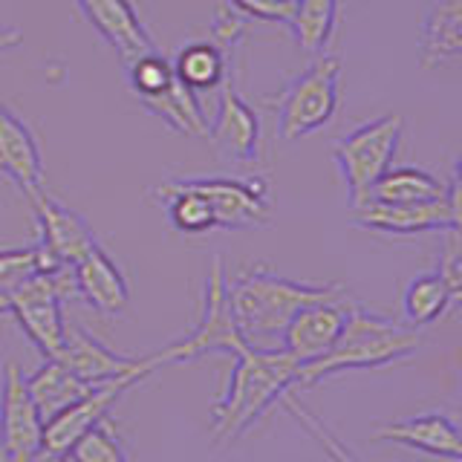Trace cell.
Returning a JSON list of instances; mask_svg holds the SVG:
<instances>
[{"label":"cell","mask_w":462,"mask_h":462,"mask_svg":"<svg viewBox=\"0 0 462 462\" xmlns=\"http://www.w3.org/2000/svg\"><path fill=\"white\" fill-rule=\"evenodd\" d=\"M23 382L43 422H50L52 416L67 411L72 402H79L93 387L81 382L76 373H69L58 358H43V365Z\"/></svg>","instance_id":"44dd1931"},{"label":"cell","mask_w":462,"mask_h":462,"mask_svg":"<svg viewBox=\"0 0 462 462\" xmlns=\"http://www.w3.org/2000/svg\"><path fill=\"white\" fill-rule=\"evenodd\" d=\"M375 442H396L413 451H422L430 457H439L448 462H459L462 457V439L459 428L448 413L442 411H428L402 422H387L382 428H375L373 433Z\"/></svg>","instance_id":"e0dca14e"},{"label":"cell","mask_w":462,"mask_h":462,"mask_svg":"<svg viewBox=\"0 0 462 462\" xmlns=\"http://www.w3.org/2000/svg\"><path fill=\"white\" fill-rule=\"evenodd\" d=\"M142 379H148V375H122V379H113L105 384H93L79 402H72L67 411L52 416L50 422H43V445L67 454L87 430L96 428L98 422H105L113 404L119 402L127 390H134Z\"/></svg>","instance_id":"9a60e30c"},{"label":"cell","mask_w":462,"mask_h":462,"mask_svg":"<svg viewBox=\"0 0 462 462\" xmlns=\"http://www.w3.org/2000/svg\"><path fill=\"white\" fill-rule=\"evenodd\" d=\"M76 298L72 266H58L50 272H32L14 289H9V315L38 346L43 358H55L64 344V300Z\"/></svg>","instance_id":"5b68a950"},{"label":"cell","mask_w":462,"mask_h":462,"mask_svg":"<svg viewBox=\"0 0 462 462\" xmlns=\"http://www.w3.org/2000/svg\"><path fill=\"white\" fill-rule=\"evenodd\" d=\"M245 29H249V18H245L243 12H237L235 6L228 4H220L214 9V21H211V35L226 55H235L240 38L245 35Z\"/></svg>","instance_id":"f546056e"},{"label":"cell","mask_w":462,"mask_h":462,"mask_svg":"<svg viewBox=\"0 0 462 462\" xmlns=\"http://www.w3.org/2000/svg\"><path fill=\"white\" fill-rule=\"evenodd\" d=\"M341 69L338 55H318L278 93L274 125H278L281 142L312 136L336 119L341 101Z\"/></svg>","instance_id":"277c9868"},{"label":"cell","mask_w":462,"mask_h":462,"mask_svg":"<svg viewBox=\"0 0 462 462\" xmlns=\"http://www.w3.org/2000/svg\"><path fill=\"white\" fill-rule=\"evenodd\" d=\"M462 52V0H439L433 4L422 29V67L437 69L459 61Z\"/></svg>","instance_id":"ffe728a7"},{"label":"cell","mask_w":462,"mask_h":462,"mask_svg":"<svg viewBox=\"0 0 462 462\" xmlns=\"http://www.w3.org/2000/svg\"><path fill=\"white\" fill-rule=\"evenodd\" d=\"M281 402H283V408H286L289 413H292V416L298 419V422L312 433V437L318 439V445H321L332 459H336V462H361V459L350 451V448H346V445L336 437V433H332L329 428H324V422H318L315 413H310L307 408H303V404L292 396V390H289V393H286Z\"/></svg>","instance_id":"f1b7e54d"},{"label":"cell","mask_w":462,"mask_h":462,"mask_svg":"<svg viewBox=\"0 0 462 462\" xmlns=\"http://www.w3.org/2000/svg\"><path fill=\"white\" fill-rule=\"evenodd\" d=\"M72 281H76V298H81L87 307L101 315L125 312L130 300L127 278L98 243L72 263Z\"/></svg>","instance_id":"ac0fdd59"},{"label":"cell","mask_w":462,"mask_h":462,"mask_svg":"<svg viewBox=\"0 0 462 462\" xmlns=\"http://www.w3.org/2000/svg\"><path fill=\"white\" fill-rule=\"evenodd\" d=\"M67 457L72 462H127V451L119 433L110 425V419L90 428L84 437L69 448Z\"/></svg>","instance_id":"83f0119b"},{"label":"cell","mask_w":462,"mask_h":462,"mask_svg":"<svg viewBox=\"0 0 462 462\" xmlns=\"http://www.w3.org/2000/svg\"><path fill=\"white\" fill-rule=\"evenodd\" d=\"M142 105H144V110L159 116L168 127H173L182 136H206L208 134V119L199 107L197 93L188 90L177 76H173V84L162 96L142 101Z\"/></svg>","instance_id":"d4e9b609"},{"label":"cell","mask_w":462,"mask_h":462,"mask_svg":"<svg viewBox=\"0 0 462 462\" xmlns=\"http://www.w3.org/2000/svg\"><path fill=\"white\" fill-rule=\"evenodd\" d=\"M459 202H462V188H459V165H454L451 182H448V194L442 199H428V202H373L365 199L350 208L353 223L370 231H382V235H396V237H411V235H425V231H448L459 228Z\"/></svg>","instance_id":"ba28073f"},{"label":"cell","mask_w":462,"mask_h":462,"mask_svg":"<svg viewBox=\"0 0 462 462\" xmlns=\"http://www.w3.org/2000/svg\"><path fill=\"white\" fill-rule=\"evenodd\" d=\"M211 144L226 162L252 165L260 159V144H263V130H260V116L245 101L231 81L220 84V98H217V116L208 125Z\"/></svg>","instance_id":"7c38bea8"},{"label":"cell","mask_w":462,"mask_h":462,"mask_svg":"<svg viewBox=\"0 0 462 462\" xmlns=\"http://www.w3.org/2000/svg\"><path fill=\"white\" fill-rule=\"evenodd\" d=\"M206 194L217 214V228H252L266 226L272 217V194L266 180H231V177H194L188 180Z\"/></svg>","instance_id":"4fadbf2b"},{"label":"cell","mask_w":462,"mask_h":462,"mask_svg":"<svg viewBox=\"0 0 462 462\" xmlns=\"http://www.w3.org/2000/svg\"><path fill=\"white\" fill-rule=\"evenodd\" d=\"M228 384L211 408V439L235 442L243 437L274 402L295 390L298 361L283 346H249L235 356Z\"/></svg>","instance_id":"6da1fadb"},{"label":"cell","mask_w":462,"mask_h":462,"mask_svg":"<svg viewBox=\"0 0 462 462\" xmlns=\"http://www.w3.org/2000/svg\"><path fill=\"white\" fill-rule=\"evenodd\" d=\"M0 173L18 185L23 194L43 185V159L38 139L4 101H0Z\"/></svg>","instance_id":"d6986e66"},{"label":"cell","mask_w":462,"mask_h":462,"mask_svg":"<svg viewBox=\"0 0 462 462\" xmlns=\"http://www.w3.org/2000/svg\"><path fill=\"white\" fill-rule=\"evenodd\" d=\"M171 64H173V76L194 93L220 90V84L228 76V55L211 41L188 43V47L177 52Z\"/></svg>","instance_id":"7402d4cb"},{"label":"cell","mask_w":462,"mask_h":462,"mask_svg":"<svg viewBox=\"0 0 462 462\" xmlns=\"http://www.w3.org/2000/svg\"><path fill=\"white\" fill-rule=\"evenodd\" d=\"M448 194V182L433 177L422 168H393L390 165L365 199L373 202H428L442 199Z\"/></svg>","instance_id":"603a6c76"},{"label":"cell","mask_w":462,"mask_h":462,"mask_svg":"<svg viewBox=\"0 0 462 462\" xmlns=\"http://www.w3.org/2000/svg\"><path fill=\"white\" fill-rule=\"evenodd\" d=\"M341 0H298L289 29L298 47L310 55H324L338 26Z\"/></svg>","instance_id":"cb8c5ba5"},{"label":"cell","mask_w":462,"mask_h":462,"mask_svg":"<svg viewBox=\"0 0 462 462\" xmlns=\"http://www.w3.org/2000/svg\"><path fill=\"white\" fill-rule=\"evenodd\" d=\"M76 6L84 21L96 29V35L122 55V61L156 50L148 26L142 23L130 0H76Z\"/></svg>","instance_id":"2e32d148"},{"label":"cell","mask_w":462,"mask_h":462,"mask_svg":"<svg viewBox=\"0 0 462 462\" xmlns=\"http://www.w3.org/2000/svg\"><path fill=\"white\" fill-rule=\"evenodd\" d=\"M223 4L235 6L252 21H266V23H283L289 26L298 0H223Z\"/></svg>","instance_id":"4dcf8cb0"},{"label":"cell","mask_w":462,"mask_h":462,"mask_svg":"<svg viewBox=\"0 0 462 462\" xmlns=\"http://www.w3.org/2000/svg\"><path fill=\"white\" fill-rule=\"evenodd\" d=\"M26 462H69V457L64 451H55V448H50V445H41Z\"/></svg>","instance_id":"d6a6232c"},{"label":"cell","mask_w":462,"mask_h":462,"mask_svg":"<svg viewBox=\"0 0 462 462\" xmlns=\"http://www.w3.org/2000/svg\"><path fill=\"white\" fill-rule=\"evenodd\" d=\"M127 64V84L130 93L139 96L142 101H151L162 96L173 84V64L159 50H148L136 58H130Z\"/></svg>","instance_id":"4316f807"},{"label":"cell","mask_w":462,"mask_h":462,"mask_svg":"<svg viewBox=\"0 0 462 462\" xmlns=\"http://www.w3.org/2000/svg\"><path fill=\"white\" fill-rule=\"evenodd\" d=\"M0 315H9V292L0 289Z\"/></svg>","instance_id":"e575fe53"},{"label":"cell","mask_w":462,"mask_h":462,"mask_svg":"<svg viewBox=\"0 0 462 462\" xmlns=\"http://www.w3.org/2000/svg\"><path fill=\"white\" fill-rule=\"evenodd\" d=\"M55 358L87 384H105L113 379H122V375H151L162 367L156 353L142 356V358L139 356H122V353L110 350L107 344H101L87 329L69 327V324L64 332L61 353H58Z\"/></svg>","instance_id":"9c48e42d"},{"label":"cell","mask_w":462,"mask_h":462,"mask_svg":"<svg viewBox=\"0 0 462 462\" xmlns=\"http://www.w3.org/2000/svg\"><path fill=\"white\" fill-rule=\"evenodd\" d=\"M341 295H346L341 283H300L281 278L266 266H249L228 281L231 312L249 346H269L283 336L286 324L298 310Z\"/></svg>","instance_id":"7a4b0ae2"},{"label":"cell","mask_w":462,"mask_h":462,"mask_svg":"<svg viewBox=\"0 0 462 462\" xmlns=\"http://www.w3.org/2000/svg\"><path fill=\"white\" fill-rule=\"evenodd\" d=\"M353 303L356 300H350V295H341L329 300H315L310 307L298 310L292 315V321L283 329L281 346L298 361V365L321 358L324 353L332 350V344L338 341Z\"/></svg>","instance_id":"5bb4252c"},{"label":"cell","mask_w":462,"mask_h":462,"mask_svg":"<svg viewBox=\"0 0 462 462\" xmlns=\"http://www.w3.org/2000/svg\"><path fill=\"white\" fill-rule=\"evenodd\" d=\"M26 199L38 223L35 245L55 266H72L81 254H87L96 245V235H93V228L84 223V217L61 206L52 194H47L43 185L26 191Z\"/></svg>","instance_id":"8fae6325"},{"label":"cell","mask_w":462,"mask_h":462,"mask_svg":"<svg viewBox=\"0 0 462 462\" xmlns=\"http://www.w3.org/2000/svg\"><path fill=\"white\" fill-rule=\"evenodd\" d=\"M419 346H422V336L413 327L367 312L365 307L353 303L332 350L298 367L295 390L312 387L321 379H329V375H338L346 370H375L396 365L402 358H411Z\"/></svg>","instance_id":"3957f363"},{"label":"cell","mask_w":462,"mask_h":462,"mask_svg":"<svg viewBox=\"0 0 462 462\" xmlns=\"http://www.w3.org/2000/svg\"><path fill=\"white\" fill-rule=\"evenodd\" d=\"M439 278L445 281L448 292L454 295V300L459 303L462 295V249H459V228H448L445 231V245L439 254Z\"/></svg>","instance_id":"1f68e13d"},{"label":"cell","mask_w":462,"mask_h":462,"mask_svg":"<svg viewBox=\"0 0 462 462\" xmlns=\"http://www.w3.org/2000/svg\"><path fill=\"white\" fill-rule=\"evenodd\" d=\"M43 445V419L29 396L23 370L14 358L4 365L0 384V451L6 462H26Z\"/></svg>","instance_id":"30bf717a"},{"label":"cell","mask_w":462,"mask_h":462,"mask_svg":"<svg viewBox=\"0 0 462 462\" xmlns=\"http://www.w3.org/2000/svg\"><path fill=\"white\" fill-rule=\"evenodd\" d=\"M451 307H457V300L448 292L439 272L419 274V278H413L402 292V315H404V321H408V327L413 329L439 321Z\"/></svg>","instance_id":"484cf974"},{"label":"cell","mask_w":462,"mask_h":462,"mask_svg":"<svg viewBox=\"0 0 462 462\" xmlns=\"http://www.w3.org/2000/svg\"><path fill=\"white\" fill-rule=\"evenodd\" d=\"M21 41H23V32H21V29L0 26V52L14 50V47H21Z\"/></svg>","instance_id":"836d02e7"},{"label":"cell","mask_w":462,"mask_h":462,"mask_svg":"<svg viewBox=\"0 0 462 462\" xmlns=\"http://www.w3.org/2000/svg\"><path fill=\"white\" fill-rule=\"evenodd\" d=\"M404 134V119L399 113H387L367 125L356 127L332 144V159L341 171V180L346 185V199L350 208L365 202L375 180L393 165L399 142Z\"/></svg>","instance_id":"52a82bcc"},{"label":"cell","mask_w":462,"mask_h":462,"mask_svg":"<svg viewBox=\"0 0 462 462\" xmlns=\"http://www.w3.org/2000/svg\"><path fill=\"white\" fill-rule=\"evenodd\" d=\"M245 346V338L240 336L235 312H231V300H228V274L226 263L220 254L211 257V266L206 274V292H202V312L197 327L188 332L185 338L173 341L162 346L159 356V365H185V361H197L202 356H235L237 350Z\"/></svg>","instance_id":"8992f818"},{"label":"cell","mask_w":462,"mask_h":462,"mask_svg":"<svg viewBox=\"0 0 462 462\" xmlns=\"http://www.w3.org/2000/svg\"><path fill=\"white\" fill-rule=\"evenodd\" d=\"M0 462H6V457H4V451H0Z\"/></svg>","instance_id":"d590c367"}]
</instances>
